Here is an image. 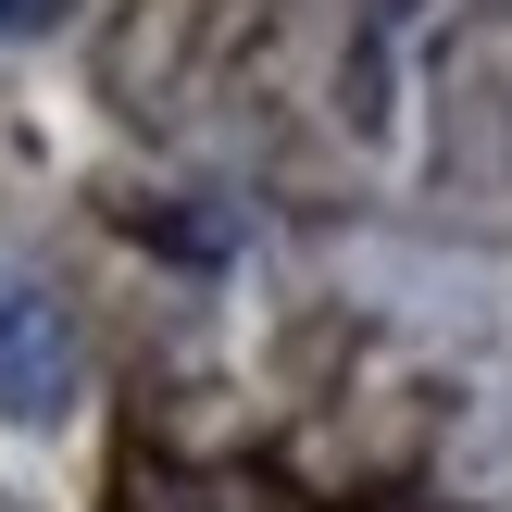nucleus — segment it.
<instances>
[{
    "label": "nucleus",
    "instance_id": "obj_1",
    "mask_svg": "<svg viewBox=\"0 0 512 512\" xmlns=\"http://www.w3.org/2000/svg\"><path fill=\"white\" fill-rule=\"evenodd\" d=\"M88 388V338H75V300L50 275H0V413L13 425H63Z\"/></svg>",
    "mask_w": 512,
    "mask_h": 512
},
{
    "label": "nucleus",
    "instance_id": "obj_2",
    "mask_svg": "<svg viewBox=\"0 0 512 512\" xmlns=\"http://www.w3.org/2000/svg\"><path fill=\"white\" fill-rule=\"evenodd\" d=\"M50 25V0H0V38H38Z\"/></svg>",
    "mask_w": 512,
    "mask_h": 512
}]
</instances>
